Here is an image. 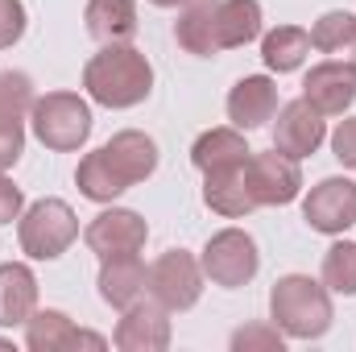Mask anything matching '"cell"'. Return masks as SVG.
I'll list each match as a JSON object with an SVG mask.
<instances>
[{"label": "cell", "mask_w": 356, "mask_h": 352, "mask_svg": "<svg viewBox=\"0 0 356 352\" xmlns=\"http://www.w3.org/2000/svg\"><path fill=\"white\" fill-rule=\"evenodd\" d=\"M170 344V319H166V307L154 298V303H133L124 307V319L116 323V349L120 352H162Z\"/></svg>", "instance_id": "obj_14"}, {"label": "cell", "mask_w": 356, "mask_h": 352, "mask_svg": "<svg viewBox=\"0 0 356 352\" xmlns=\"http://www.w3.org/2000/svg\"><path fill=\"white\" fill-rule=\"evenodd\" d=\"M203 199L211 211L236 220V216H249L257 203L249 195V182H245V162L241 166H224V170H211L207 182H203Z\"/></svg>", "instance_id": "obj_21"}, {"label": "cell", "mask_w": 356, "mask_h": 352, "mask_svg": "<svg viewBox=\"0 0 356 352\" xmlns=\"http://www.w3.org/2000/svg\"><path fill=\"white\" fill-rule=\"evenodd\" d=\"M269 311H273V323L294 340H315V336H323L332 328L327 286H319V282H311L302 273H290V278L273 282Z\"/></svg>", "instance_id": "obj_4"}, {"label": "cell", "mask_w": 356, "mask_h": 352, "mask_svg": "<svg viewBox=\"0 0 356 352\" xmlns=\"http://www.w3.org/2000/svg\"><path fill=\"white\" fill-rule=\"evenodd\" d=\"M149 228L137 211H124V207H112V211H99L88 224L83 241H88L91 253L99 257H129V253H141Z\"/></svg>", "instance_id": "obj_11"}, {"label": "cell", "mask_w": 356, "mask_h": 352, "mask_svg": "<svg viewBox=\"0 0 356 352\" xmlns=\"http://www.w3.org/2000/svg\"><path fill=\"white\" fill-rule=\"evenodd\" d=\"M323 137H327L323 112H315L307 99H290L277 112V125H273V150L277 154H286V158H311L323 145Z\"/></svg>", "instance_id": "obj_13"}, {"label": "cell", "mask_w": 356, "mask_h": 352, "mask_svg": "<svg viewBox=\"0 0 356 352\" xmlns=\"http://www.w3.org/2000/svg\"><path fill=\"white\" fill-rule=\"evenodd\" d=\"M149 4H158V8H178V4H191V0H149Z\"/></svg>", "instance_id": "obj_30"}, {"label": "cell", "mask_w": 356, "mask_h": 352, "mask_svg": "<svg viewBox=\"0 0 356 352\" xmlns=\"http://www.w3.org/2000/svg\"><path fill=\"white\" fill-rule=\"evenodd\" d=\"M307 54H311V33L298 29V25H277L273 33H266V42H261V58H266L269 71H277V75L298 71Z\"/></svg>", "instance_id": "obj_23"}, {"label": "cell", "mask_w": 356, "mask_h": 352, "mask_svg": "<svg viewBox=\"0 0 356 352\" xmlns=\"http://www.w3.org/2000/svg\"><path fill=\"white\" fill-rule=\"evenodd\" d=\"M158 166V145L137 133V129H124L116 133L108 145H99L95 154H88L75 170V182L79 191L95 199V203H112L116 195H124L129 186L145 182Z\"/></svg>", "instance_id": "obj_1"}, {"label": "cell", "mask_w": 356, "mask_h": 352, "mask_svg": "<svg viewBox=\"0 0 356 352\" xmlns=\"http://www.w3.org/2000/svg\"><path fill=\"white\" fill-rule=\"evenodd\" d=\"M25 33V4L21 0H0V50L13 46Z\"/></svg>", "instance_id": "obj_27"}, {"label": "cell", "mask_w": 356, "mask_h": 352, "mask_svg": "<svg viewBox=\"0 0 356 352\" xmlns=\"http://www.w3.org/2000/svg\"><path fill=\"white\" fill-rule=\"evenodd\" d=\"M149 286V273L145 265L137 262V253L129 257H104V269H99V298L112 303V307H133Z\"/></svg>", "instance_id": "obj_18"}, {"label": "cell", "mask_w": 356, "mask_h": 352, "mask_svg": "<svg viewBox=\"0 0 356 352\" xmlns=\"http://www.w3.org/2000/svg\"><path fill=\"white\" fill-rule=\"evenodd\" d=\"M332 150L344 166H356V120H340V129L332 133Z\"/></svg>", "instance_id": "obj_28"}, {"label": "cell", "mask_w": 356, "mask_h": 352, "mask_svg": "<svg viewBox=\"0 0 356 352\" xmlns=\"http://www.w3.org/2000/svg\"><path fill=\"white\" fill-rule=\"evenodd\" d=\"M88 33L104 46H124L137 33V4L133 0H88Z\"/></svg>", "instance_id": "obj_20"}, {"label": "cell", "mask_w": 356, "mask_h": 352, "mask_svg": "<svg viewBox=\"0 0 356 352\" xmlns=\"http://www.w3.org/2000/svg\"><path fill=\"white\" fill-rule=\"evenodd\" d=\"M353 42H356V17L353 13H323L315 21V29H311V46L315 50H327V54L348 50Z\"/></svg>", "instance_id": "obj_25"}, {"label": "cell", "mask_w": 356, "mask_h": 352, "mask_svg": "<svg viewBox=\"0 0 356 352\" xmlns=\"http://www.w3.org/2000/svg\"><path fill=\"white\" fill-rule=\"evenodd\" d=\"M257 245H253V237L249 232H241V228H224V232H216L211 241H207V249H203V273L216 282V286H245V282H253V273H257Z\"/></svg>", "instance_id": "obj_7"}, {"label": "cell", "mask_w": 356, "mask_h": 352, "mask_svg": "<svg viewBox=\"0 0 356 352\" xmlns=\"http://www.w3.org/2000/svg\"><path fill=\"white\" fill-rule=\"evenodd\" d=\"M79 237V220L63 199H38L25 216H21V249L33 262H54L71 249V241Z\"/></svg>", "instance_id": "obj_6"}, {"label": "cell", "mask_w": 356, "mask_h": 352, "mask_svg": "<svg viewBox=\"0 0 356 352\" xmlns=\"http://www.w3.org/2000/svg\"><path fill=\"white\" fill-rule=\"evenodd\" d=\"M33 108V83L21 71L0 75V170L17 166L25 150V112Z\"/></svg>", "instance_id": "obj_10"}, {"label": "cell", "mask_w": 356, "mask_h": 352, "mask_svg": "<svg viewBox=\"0 0 356 352\" xmlns=\"http://www.w3.org/2000/svg\"><path fill=\"white\" fill-rule=\"evenodd\" d=\"M232 349L236 352H249V349H266V352H282V336H277V323L273 328H245L232 336Z\"/></svg>", "instance_id": "obj_26"}, {"label": "cell", "mask_w": 356, "mask_h": 352, "mask_svg": "<svg viewBox=\"0 0 356 352\" xmlns=\"http://www.w3.org/2000/svg\"><path fill=\"white\" fill-rule=\"evenodd\" d=\"M21 186H13V178L0 175V224H13L21 216Z\"/></svg>", "instance_id": "obj_29"}, {"label": "cell", "mask_w": 356, "mask_h": 352, "mask_svg": "<svg viewBox=\"0 0 356 352\" xmlns=\"http://www.w3.org/2000/svg\"><path fill=\"white\" fill-rule=\"evenodd\" d=\"M29 125H33V137L46 145V150H79L91 133V108L71 95V91H50L42 99H33L29 108Z\"/></svg>", "instance_id": "obj_5"}, {"label": "cell", "mask_w": 356, "mask_h": 352, "mask_svg": "<svg viewBox=\"0 0 356 352\" xmlns=\"http://www.w3.org/2000/svg\"><path fill=\"white\" fill-rule=\"evenodd\" d=\"M344 63L353 67V75H356V42H353V46H348V58H344Z\"/></svg>", "instance_id": "obj_31"}, {"label": "cell", "mask_w": 356, "mask_h": 352, "mask_svg": "<svg viewBox=\"0 0 356 352\" xmlns=\"http://www.w3.org/2000/svg\"><path fill=\"white\" fill-rule=\"evenodd\" d=\"M83 88L104 108H133L154 91V67L133 46H104L83 67Z\"/></svg>", "instance_id": "obj_3"}, {"label": "cell", "mask_w": 356, "mask_h": 352, "mask_svg": "<svg viewBox=\"0 0 356 352\" xmlns=\"http://www.w3.org/2000/svg\"><path fill=\"white\" fill-rule=\"evenodd\" d=\"M302 216L315 232H344L356 224V182L348 178H323L319 186H311Z\"/></svg>", "instance_id": "obj_12"}, {"label": "cell", "mask_w": 356, "mask_h": 352, "mask_svg": "<svg viewBox=\"0 0 356 352\" xmlns=\"http://www.w3.org/2000/svg\"><path fill=\"white\" fill-rule=\"evenodd\" d=\"M249 145H245V137L236 133V129H211V133H203L199 141H195V150H191V162L203 170V175H211V170H224V166H241V162H249Z\"/></svg>", "instance_id": "obj_22"}, {"label": "cell", "mask_w": 356, "mask_h": 352, "mask_svg": "<svg viewBox=\"0 0 356 352\" xmlns=\"http://www.w3.org/2000/svg\"><path fill=\"white\" fill-rule=\"evenodd\" d=\"M302 99L323 112V116H340L344 108H353L356 99V75L348 63H319L311 67L307 83H302Z\"/></svg>", "instance_id": "obj_15"}, {"label": "cell", "mask_w": 356, "mask_h": 352, "mask_svg": "<svg viewBox=\"0 0 356 352\" xmlns=\"http://www.w3.org/2000/svg\"><path fill=\"white\" fill-rule=\"evenodd\" d=\"M38 307V278L29 265H0V328H17L29 323Z\"/></svg>", "instance_id": "obj_17"}, {"label": "cell", "mask_w": 356, "mask_h": 352, "mask_svg": "<svg viewBox=\"0 0 356 352\" xmlns=\"http://www.w3.org/2000/svg\"><path fill=\"white\" fill-rule=\"evenodd\" d=\"M29 352H67V349H104V336L79 332L63 311H33L25 323Z\"/></svg>", "instance_id": "obj_16"}, {"label": "cell", "mask_w": 356, "mask_h": 352, "mask_svg": "<svg viewBox=\"0 0 356 352\" xmlns=\"http://www.w3.org/2000/svg\"><path fill=\"white\" fill-rule=\"evenodd\" d=\"M245 182H249V195L257 207H277V203H290L298 199V158H286V154H249L245 162Z\"/></svg>", "instance_id": "obj_9"}, {"label": "cell", "mask_w": 356, "mask_h": 352, "mask_svg": "<svg viewBox=\"0 0 356 352\" xmlns=\"http://www.w3.org/2000/svg\"><path fill=\"white\" fill-rule=\"evenodd\" d=\"M261 33V4L257 0H199L175 25V38L191 54H220L245 46Z\"/></svg>", "instance_id": "obj_2"}, {"label": "cell", "mask_w": 356, "mask_h": 352, "mask_svg": "<svg viewBox=\"0 0 356 352\" xmlns=\"http://www.w3.org/2000/svg\"><path fill=\"white\" fill-rule=\"evenodd\" d=\"M149 294H154L166 311H186V307H195L199 294H203V269L195 265L191 253L170 249V253H162V257L154 262V269H149Z\"/></svg>", "instance_id": "obj_8"}, {"label": "cell", "mask_w": 356, "mask_h": 352, "mask_svg": "<svg viewBox=\"0 0 356 352\" xmlns=\"http://www.w3.org/2000/svg\"><path fill=\"white\" fill-rule=\"evenodd\" d=\"M323 286L336 294H356V245L340 241L323 253Z\"/></svg>", "instance_id": "obj_24"}, {"label": "cell", "mask_w": 356, "mask_h": 352, "mask_svg": "<svg viewBox=\"0 0 356 352\" xmlns=\"http://www.w3.org/2000/svg\"><path fill=\"white\" fill-rule=\"evenodd\" d=\"M273 112H277V88L269 83L266 75L241 79L232 88V95H228V116H232L236 129H257V125H266Z\"/></svg>", "instance_id": "obj_19"}]
</instances>
